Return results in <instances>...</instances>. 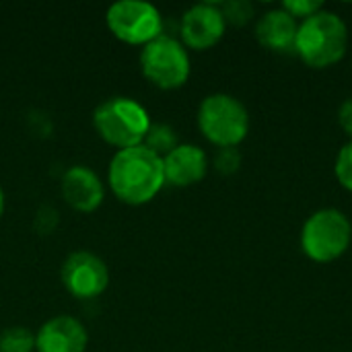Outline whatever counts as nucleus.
<instances>
[{"instance_id":"obj_19","label":"nucleus","mask_w":352,"mask_h":352,"mask_svg":"<svg viewBox=\"0 0 352 352\" xmlns=\"http://www.w3.org/2000/svg\"><path fill=\"white\" fill-rule=\"evenodd\" d=\"M283 10H287L291 16H303V21L316 12L322 10V2L320 0H287L283 4Z\"/></svg>"},{"instance_id":"obj_18","label":"nucleus","mask_w":352,"mask_h":352,"mask_svg":"<svg viewBox=\"0 0 352 352\" xmlns=\"http://www.w3.org/2000/svg\"><path fill=\"white\" fill-rule=\"evenodd\" d=\"M336 177L338 182L352 192V142L344 144L336 159Z\"/></svg>"},{"instance_id":"obj_16","label":"nucleus","mask_w":352,"mask_h":352,"mask_svg":"<svg viewBox=\"0 0 352 352\" xmlns=\"http://www.w3.org/2000/svg\"><path fill=\"white\" fill-rule=\"evenodd\" d=\"M221 12L225 16V23L231 25H245L254 16V6L248 0H231L221 6Z\"/></svg>"},{"instance_id":"obj_13","label":"nucleus","mask_w":352,"mask_h":352,"mask_svg":"<svg viewBox=\"0 0 352 352\" xmlns=\"http://www.w3.org/2000/svg\"><path fill=\"white\" fill-rule=\"evenodd\" d=\"M297 23L287 10H268L256 23V39L272 52H295Z\"/></svg>"},{"instance_id":"obj_4","label":"nucleus","mask_w":352,"mask_h":352,"mask_svg":"<svg viewBox=\"0 0 352 352\" xmlns=\"http://www.w3.org/2000/svg\"><path fill=\"white\" fill-rule=\"evenodd\" d=\"M200 132L219 148L237 146L250 130L245 105L227 93H214L202 99L198 107Z\"/></svg>"},{"instance_id":"obj_9","label":"nucleus","mask_w":352,"mask_h":352,"mask_svg":"<svg viewBox=\"0 0 352 352\" xmlns=\"http://www.w3.org/2000/svg\"><path fill=\"white\" fill-rule=\"evenodd\" d=\"M225 16L219 4L200 2L190 6L182 16V39L192 50H208L221 41L225 33Z\"/></svg>"},{"instance_id":"obj_10","label":"nucleus","mask_w":352,"mask_h":352,"mask_svg":"<svg viewBox=\"0 0 352 352\" xmlns=\"http://www.w3.org/2000/svg\"><path fill=\"white\" fill-rule=\"evenodd\" d=\"M64 202L76 212H93L101 206L105 190L99 175L87 165H72L60 182Z\"/></svg>"},{"instance_id":"obj_20","label":"nucleus","mask_w":352,"mask_h":352,"mask_svg":"<svg viewBox=\"0 0 352 352\" xmlns=\"http://www.w3.org/2000/svg\"><path fill=\"white\" fill-rule=\"evenodd\" d=\"M338 122L342 126V130L346 134L352 136V97H349L342 105H340V111H338Z\"/></svg>"},{"instance_id":"obj_11","label":"nucleus","mask_w":352,"mask_h":352,"mask_svg":"<svg viewBox=\"0 0 352 352\" xmlns=\"http://www.w3.org/2000/svg\"><path fill=\"white\" fill-rule=\"evenodd\" d=\"M87 344V328L70 316L47 320L35 334V352H85Z\"/></svg>"},{"instance_id":"obj_8","label":"nucleus","mask_w":352,"mask_h":352,"mask_svg":"<svg viewBox=\"0 0 352 352\" xmlns=\"http://www.w3.org/2000/svg\"><path fill=\"white\" fill-rule=\"evenodd\" d=\"M64 289L76 299H95L109 285V270L105 262L91 252L70 254L60 270Z\"/></svg>"},{"instance_id":"obj_6","label":"nucleus","mask_w":352,"mask_h":352,"mask_svg":"<svg viewBox=\"0 0 352 352\" xmlns=\"http://www.w3.org/2000/svg\"><path fill=\"white\" fill-rule=\"evenodd\" d=\"M352 239L351 221L336 208L314 212L301 231V248L316 262H332L340 258Z\"/></svg>"},{"instance_id":"obj_5","label":"nucleus","mask_w":352,"mask_h":352,"mask_svg":"<svg viewBox=\"0 0 352 352\" xmlns=\"http://www.w3.org/2000/svg\"><path fill=\"white\" fill-rule=\"evenodd\" d=\"M140 70L157 89L171 91L190 78V56L186 45L171 35H159L140 52Z\"/></svg>"},{"instance_id":"obj_7","label":"nucleus","mask_w":352,"mask_h":352,"mask_svg":"<svg viewBox=\"0 0 352 352\" xmlns=\"http://www.w3.org/2000/svg\"><path fill=\"white\" fill-rule=\"evenodd\" d=\"M109 31L124 43L146 45L163 35V16L157 6L144 0H120L105 14Z\"/></svg>"},{"instance_id":"obj_15","label":"nucleus","mask_w":352,"mask_h":352,"mask_svg":"<svg viewBox=\"0 0 352 352\" xmlns=\"http://www.w3.org/2000/svg\"><path fill=\"white\" fill-rule=\"evenodd\" d=\"M0 352H35V336L25 326L6 328L0 334Z\"/></svg>"},{"instance_id":"obj_1","label":"nucleus","mask_w":352,"mask_h":352,"mask_svg":"<svg viewBox=\"0 0 352 352\" xmlns=\"http://www.w3.org/2000/svg\"><path fill=\"white\" fill-rule=\"evenodd\" d=\"M107 182L116 198L124 204H146L165 186L163 159L144 144L118 151L109 161Z\"/></svg>"},{"instance_id":"obj_14","label":"nucleus","mask_w":352,"mask_h":352,"mask_svg":"<svg viewBox=\"0 0 352 352\" xmlns=\"http://www.w3.org/2000/svg\"><path fill=\"white\" fill-rule=\"evenodd\" d=\"M148 151H153L155 155H159L161 159L167 157L179 142H177V134L169 124H151L144 142H142Z\"/></svg>"},{"instance_id":"obj_17","label":"nucleus","mask_w":352,"mask_h":352,"mask_svg":"<svg viewBox=\"0 0 352 352\" xmlns=\"http://www.w3.org/2000/svg\"><path fill=\"white\" fill-rule=\"evenodd\" d=\"M241 165V155L235 146H225V148H219L217 157H214V167L219 173L223 175H231L239 169Z\"/></svg>"},{"instance_id":"obj_12","label":"nucleus","mask_w":352,"mask_h":352,"mask_svg":"<svg viewBox=\"0 0 352 352\" xmlns=\"http://www.w3.org/2000/svg\"><path fill=\"white\" fill-rule=\"evenodd\" d=\"M206 169V153L196 144H177L167 157H163L165 184L175 188H188L202 182Z\"/></svg>"},{"instance_id":"obj_2","label":"nucleus","mask_w":352,"mask_h":352,"mask_svg":"<svg viewBox=\"0 0 352 352\" xmlns=\"http://www.w3.org/2000/svg\"><path fill=\"white\" fill-rule=\"evenodd\" d=\"M346 43L349 31L344 21L336 12L322 8L299 25L295 52L307 66L328 68L344 56Z\"/></svg>"},{"instance_id":"obj_21","label":"nucleus","mask_w":352,"mask_h":352,"mask_svg":"<svg viewBox=\"0 0 352 352\" xmlns=\"http://www.w3.org/2000/svg\"><path fill=\"white\" fill-rule=\"evenodd\" d=\"M4 204H6V198H4V190L0 188V217H2V212H4Z\"/></svg>"},{"instance_id":"obj_3","label":"nucleus","mask_w":352,"mask_h":352,"mask_svg":"<svg viewBox=\"0 0 352 352\" xmlns=\"http://www.w3.org/2000/svg\"><path fill=\"white\" fill-rule=\"evenodd\" d=\"M93 126L107 144L124 151L144 142L151 116L136 99L111 97L93 111Z\"/></svg>"}]
</instances>
